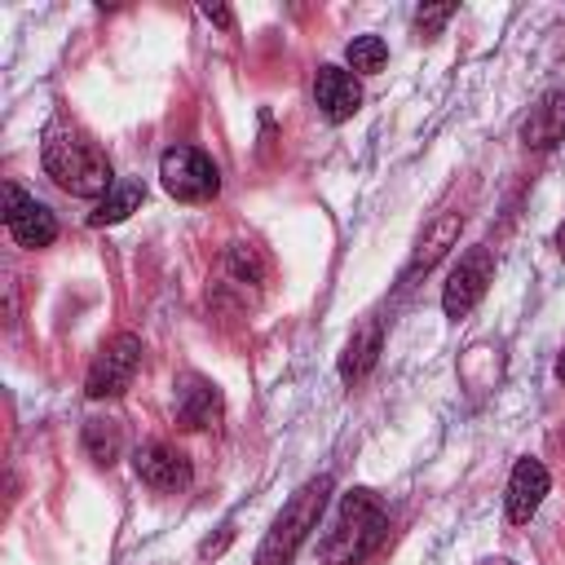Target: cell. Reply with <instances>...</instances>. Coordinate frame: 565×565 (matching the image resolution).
Returning a JSON list of instances; mask_svg holds the SVG:
<instances>
[{
  "instance_id": "cell-19",
  "label": "cell",
  "mask_w": 565,
  "mask_h": 565,
  "mask_svg": "<svg viewBox=\"0 0 565 565\" xmlns=\"http://www.w3.org/2000/svg\"><path fill=\"white\" fill-rule=\"evenodd\" d=\"M450 13H455V4H428V9H419V13H415V26H419L424 35H433Z\"/></svg>"
},
{
  "instance_id": "cell-21",
  "label": "cell",
  "mask_w": 565,
  "mask_h": 565,
  "mask_svg": "<svg viewBox=\"0 0 565 565\" xmlns=\"http://www.w3.org/2000/svg\"><path fill=\"white\" fill-rule=\"evenodd\" d=\"M556 252H561V260H565V221H561V230H556Z\"/></svg>"
},
{
  "instance_id": "cell-6",
  "label": "cell",
  "mask_w": 565,
  "mask_h": 565,
  "mask_svg": "<svg viewBox=\"0 0 565 565\" xmlns=\"http://www.w3.org/2000/svg\"><path fill=\"white\" fill-rule=\"evenodd\" d=\"M490 274H494V256H490V247H481V243L468 247V252L459 256V265L450 269L446 287H441V309H446V318H463V313L486 296Z\"/></svg>"
},
{
  "instance_id": "cell-14",
  "label": "cell",
  "mask_w": 565,
  "mask_h": 565,
  "mask_svg": "<svg viewBox=\"0 0 565 565\" xmlns=\"http://www.w3.org/2000/svg\"><path fill=\"white\" fill-rule=\"evenodd\" d=\"M141 199H146V185L137 181V177H119L115 185H110V194H102L97 199V207L88 212V225H119V221H128L137 207H141Z\"/></svg>"
},
{
  "instance_id": "cell-23",
  "label": "cell",
  "mask_w": 565,
  "mask_h": 565,
  "mask_svg": "<svg viewBox=\"0 0 565 565\" xmlns=\"http://www.w3.org/2000/svg\"><path fill=\"white\" fill-rule=\"evenodd\" d=\"M486 565H512V561H486Z\"/></svg>"
},
{
  "instance_id": "cell-1",
  "label": "cell",
  "mask_w": 565,
  "mask_h": 565,
  "mask_svg": "<svg viewBox=\"0 0 565 565\" xmlns=\"http://www.w3.org/2000/svg\"><path fill=\"white\" fill-rule=\"evenodd\" d=\"M40 163H44V172H49L66 194H79V199H102V194H110V185H115L110 159L97 150V141H93L88 132H79L75 124H62V119H53V124L44 128Z\"/></svg>"
},
{
  "instance_id": "cell-20",
  "label": "cell",
  "mask_w": 565,
  "mask_h": 565,
  "mask_svg": "<svg viewBox=\"0 0 565 565\" xmlns=\"http://www.w3.org/2000/svg\"><path fill=\"white\" fill-rule=\"evenodd\" d=\"M203 18H207V22H216V26H225V31L234 26V13H230L225 4H203Z\"/></svg>"
},
{
  "instance_id": "cell-8",
  "label": "cell",
  "mask_w": 565,
  "mask_h": 565,
  "mask_svg": "<svg viewBox=\"0 0 565 565\" xmlns=\"http://www.w3.org/2000/svg\"><path fill=\"white\" fill-rule=\"evenodd\" d=\"M4 225H9V234H13L22 247H49V243L57 238L53 212H49L40 199L22 194L13 181L4 185Z\"/></svg>"
},
{
  "instance_id": "cell-9",
  "label": "cell",
  "mask_w": 565,
  "mask_h": 565,
  "mask_svg": "<svg viewBox=\"0 0 565 565\" xmlns=\"http://www.w3.org/2000/svg\"><path fill=\"white\" fill-rule=\"evenodd\" d=\"M313 102H318V110L331 124H344L362 106V84L344 66H318V75H313Z\"/></svg>"
},
{
  "instance_id": "cell-16",
  "label": "cell",
  "mask_w": 565,
  "mask_h": 565,
  "mask_svg": "<svg viewBox=\"0 0 565 565\" xmlns=\"http://www.w3.org/2000/svg\"><path fill=\"white\" fill-rule=\"evenodd\" d=\"M84 450H88L93 463L110 468V463L119 459V450H124L119 424H115V419H88V424H84Z\"/></svg>"
},
{
  "instance_id": "cell-13",
  "label": "cell",
  "mask_w": 565,
  "mask_h": 565,
  "mask_svg": "<svg viewBox=\"0 0 565 565\" xmlns=\"http://www.w3.org/2000/svg\"><path fill=\"white\" fill-rule=\"evenodd\" d=\"M459 230H463V216H459V212H441V216L419 234V243H415V252H411V265H406V278L428 274V269L459 243Z\"/></svg>"
},
{
  "instance_id": "cell-22",
  "label": "cell",
  "mask_w": 565,
  "mask_h": 565,
  "mask_svg": "<svg viewBox=\"0 0 565 565\" xmlns=\"http://www.w3.org/2000/svg\"><path fill=\"white\" fill-rule=\"evenodd\" d=\"M556 380H561V384H565V353H561V358H556Z\"/></svg>"
},
{
  "instance_id": "cell-4",
  "label": "cell",
  "mask_w": 565,
  "mask_h": 565,
  "mask_svg": "<svg viewBox=\"0 0 565 565\" xmlns=\"http://www.w3.org/2000/svg\"><path fill=\"white\" fill-rule=\"evenodd\" d=\"M159 181L181 203H207L221 190V168L199 146H172L159 159Z\"/></svg>"
},
{
  "instance_id": "cell-2",
  "label": "cell",
  "mask_w": 565,
  "mask_h": 565,
  "mask_svg": "<svg viewBox=\"0 0 565 565\" xmlns=\"http://www.w3.org/2000/svg\"><path fill=\"white\" fill-rule=\"evenodd\" d=\"M388 534V512L371 490H344L331 525L318 539V556L327 565H358L366 561Z\"/></svg>"
},
{
  "instance_id": "cell-12",
  "label": "cell",
  "mask_w": 565,
  "mask_h": 565,
  "mask_svg": "<svg viewBox=\"0 0 565 565\" xmlns=\"http://www.w3.org/2000/svg\"><path fill=\"white\" fill-rule=\"evenodd\" d=\"M565 137V88H552V93H543L534 106H530V115H525V124H521V141L530 146V150H547V146H556Z\"/></svg>"
},
{
  "instance_id": "cell-3",
  "label": "cell",
  "mask_w": 565,
  "mask_h": 565,
  "mask_svg": "<svg viewBox=\"0 0 565 565\" xmlns=\"http://www.w3.org/2000/svg\"><path fill=\"white\" fill-rule=\"evenodd\" d=\"M327 494H331V477H327V472L313 477V481H305V486L282 503V512L274 516L269 534L260 539V547H256V565H291L296 547H300V543L309 539V530L322 521Z\"/></svg>"
},
{
  "instance_id": "cell-18",
  "label": "cell",
  "mask_w": 565,
  "mask_h": 565,
  "mask_svg": "<svg viewBox=\"0 0 565 565\" xmlns=\"http://www.w3.org/2000/svg\"><path fill=\"white\" fill-rule=\"evenodd\" d=\"M225 265H230V274H234L238 282H260V278H265V256H260L256 243H230Z\"/></svg>"
},
{
  "instance_id": "cell-5",
  "label": "cell",
  "mask_w": 565,
  "mask_h": 565,
  "mask_svg": "<svg viewBox=\"0 0 565 565\" xmlns=\"http://www.w3.org/2000/svg\"><path fill=\"white\" fill-rule=\"evenodd\" d=\"M137 366H141V340L132 331H119V335L102 340V349L93 353L88 375H84V393L97 397V402L102 397H119L132 384Z\"/></svg>"
},
{
  "instance_id": "cell-17",
  "label": "cell",
  "mask_w": 565,
  "mask_h": 565,
  "mask_svg": "<svg viewBox=\"0 0 565 565\" xmlns=\"http://www.w3.org/2000/svg\"><path fill=\"white\" fill-rule=\"evenodd\" d=\"M344 57H349V66L358 75H375L384 66V57H388V44L380 35H353L349 49H344Z\"/></svg>"
},
{
  "instance_id": "cell-10",
  "label": "cell",
  "mask_w": 565,
  "mask_h": 565,
  "mask_svg": "<svg viewBox=\"0 0 565 565\" xmlns=\"http://www.w3.org/2000/svg\"><path fill=\"white\" fill-rule=\"evenodd\" d=\"M172 402H177V424L181 428H212L221 419V388L203 375H181L172 384Z\"/></svg>"
},
{
  "instance_id": "cell-15",
  "label": "cell",
  "mask_w": 565,
  "mask_h": 565,
  "mask_svg": "<svg viewBox=\"0 0 565 565\" xmlns=\"http://www.w3.org/2000/svg\"><path fill=\"white\" fill-rule=\"evenodd\" d=\"M380 340H384V331H380V322L371 318V322H362L358 331H353V340L344 344V358H340V375L353 384V380H362L371 366H375V358H380Z\"/></svg>"
},
{
  "instance_id": "cell-7",
  "label": "cell",
  "mask_w": 565,
  "mask_h": 565,
  "mask_svg": "<svg viewBox=\"0 0 565 565\" xmlns=\"http://www.w3.org/2000/svg\"><path fill=\"white\" fill-rule=\"evenodd\" d=\"M132 472H137L150 490H159V494H177V490H185L190 477H194L190 455L177 450V446H168V441H146V446H137V450H132Z\"/></svg>"
},
{
  "instance_id": "cell-11",
  "label": "cell",
  "mask_w": 565,
  "mask_h": 565,
  "mask_svg": "<svg viewBox=\"0 0 565 565\" xmlns=\"http://www.w3.org/2000/svg\"><path fill=\"white\" fill-rule=\"evenodd\" d=\"M547 486H552V477H547V468H543L539 459H530V455L516 459V468H512V477H508V521L525 525V521L539 512Z\"/></svg>"
}]
</instances>
